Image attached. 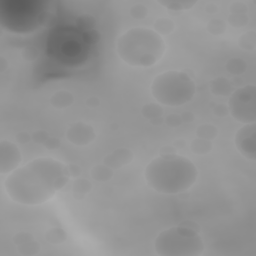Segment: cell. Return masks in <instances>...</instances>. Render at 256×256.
Returning a JSON list of instances; mask_svg holds the SVG:
<instances>
[{
  "mask_svg": "<svg viewBox=\"0 0 256 256\" xmlns=\"http://www.w3.org/2000/svg\"><path fill=\"white\" fill-rule=\"evenodd\" d=\"M71 172L52 157H38L19 166L3 182L7 196L24 206H38L51 200L69 182Z\"/></svg>",
  "mask_w": 256,
  "mask_h": 256,
  "instance_id": "cell-1",
  "label": "cell"
},
{
  "mask_svg": "<svg viewBox=\"0 0 256 256\" xmlns=\"http://www.w3.org/2000/svg\"><path fill=\"white\" fill-rule=\"evenodd\" d=\"M146 184L155 192L176 195L189 190L197 181V166L187 157L162 154L153 158L144 168Z\"/></svg>",
  "mask_w": 256,
  "mask_h": 256,
  "instance_id": "cell-2",
  "label": "cell"
},
{
  "mask_svg": "<svg viewBox=\"0 0 256 256\" xmlns=\"http://www.w3.org/2000/svg\"><path fill=\"white\" fill-rule=\"evenodd\" d=\"M165 51L163 36L148 27H132L122 33L116 41L119 58L131 67H152L162 59Z\"/></svg>",
  "mask_w": 256,
  "mask_h": 256,
  "instance_id": "cell-3",
  "label": "cell"
},
{
  "mask_svg": "<svg viewBox=\"0 0 256 256\" xmlns=\"http://www.w3.org/2000/svg\"><path fill=\"white\" fill-rule=\"evenodd\" d=\"M47 8L40 0H7L0 7V24L14 34H30L46 21Z\"/></svg>",
  "mask_w": 256,
  "mask_h": 256,
  "instance_id": "cell-4",
  "label": "cell"
},
{
  "mask_svg": "<svg viewBox=\"0 0 256 256\" xmlns=\"http://www.w3.org/2000/svg\"><path fill=\"white\" fill-rule=\"evenodd\" d=\"M150 92L154 100L164 106L179 107L189 103L196 94V83L186 72L164 71L151 82Z\"/></svg>",
  "mask_w": 256,
  "mask_h": 256,
  "instance_id": "cell-5",
  "label": "cell"
},
{
  "mask_svg": "<svg viewBox=\"0 0 256 256\" xmlns=\"http://www.w3.org/2000/svg\"><path fill=\"white\" fill-rule=\"evenodd\" d=\"M153 247L160 256H199L204 252L205 244L197 231L177 225L159 232Z\"/></svg>",
  "mask_w": 256,
  "mask_h": 256,
  "instance_id": "cell-6",
  "label": "cell"
},
{
  "mask_svg": "<svg viewBox=\"0 0 256 256\" xmlns=\"http://www.w3.org/2000/svg\"><path fill=\"white\" fill-rule=\"evenodd\" d=\"M47 52L63 65H80L86 59L88 43L77 30L57 29L47 39Z\"/></svg>",
  "mask_w": 256,
  "mask_h": 256,
  "instance_id": "cell-7",
  "label": "cell"
},
{
  "mask_svg": "<svg viewBox=\"0 0 256 256\" xmlns=\"http://www.w3.org/2000/svg\"><path fill=\"white\" fill-rule=\"evenodd\" d=\"M228 111L231 117L243 124L256 121V86L247 84L236 89L228 99Z\"/></svg>",
  "mask_w": 256,
  "mask_h": 256,
  "instance_id": "cell-8",
  "label": "cell"
},
{
  "mask_svg": "<svg viewBox=\"0 0 256 256\" xmlns=\"http://www.w3.org/2000/svg\"><path fill=\"white\" fill-rule=\"evenodd\" d=\"M234 145L244 158L255 161L256 159V124H244L239 128L234 137Z\"/></svg>",
  "mask_w": 256,
  "mask_h": 256,
  "instance_id": "cell-9",
  "label": "cell"
},
{
  "mask_svg": "<svg viewBox=\"0 0 256 256\" xmlns=\"http://www.w3.org/2000/svg\"><path fill=\"white\" fill-rule=\"evenodd\" d=\"M22 153L18 145L10 140L0 141V174H10L17 169L22 162Z\"/></svg>",
  "mask_w": 256,
  "mask_h": 256,
  "instance_id": "cell-10",
  "label": "cell"
},
{
  "mask_svg": "<svg viewBox=\"0 0 256 256\" xmlns=\"http://www.w3.org/2000/svg\"><path fill=\"white\" fill-rule=\"evenodd\" d=\"M65 137L72 145L83 147L95 140L96 131L90 124L84 121H76L67 128Z\"/></svg>",
  "mask_w": 256,
  "mask_h": 256,
  "instance_id": "cell-11",
  "label": "cell"
},
{
  "mask_svg": "<svg viewBox=\"0 0 256 256\" xmlns=\"http://www.w3.org/2000/svg\"><path fill=\"white\" fill-rule=\"evenodd\" d=\"M133 153L127 148H118L107 154L103 163L111 169H118L128 165L133 160Z\"/></svg>",
  "mask_w": 256,
  "mask_h": 256,
  "instance_id": "cell-12",
  "label": "cell"
},
{
  "mask_svg": "<svg viewBox=\"0 0 256 256\" xmlns=\"http://www.w3.org/2000/svg\"><path fill=\"white\" fill-rule=\"evenodd\" d=\"M49 102L55 109H66L74 103V95L67 90H59L52 94Z\"/></svg>",
  "mask_w": 256,
  "mask_h": 256,
  "instance_id": "cell-13",
  "label": "cell"
},
{
  "mask_svg": "<svg viewBox=\"0 0 256 256\" xmlns=\"http://www.w3.org/2000/svg\"><path fill=\"white\" fill-rule=\"evenodd\" d=\"M195 0H164L158 1V4L164 6L166 9L171 11H184L193 8L196 5Z\"/></svg>",
  "mask_w": 256,
  "mask_h": 256,
  "instance_id": "cell-14",
  "label": "cell"
},
{
  "mask_svg": "<svg viewBox=\"0 0 256 256\" xmlns=\"http://www.w3.org/2000/svg\"><path fill=\"white\" fill-rule=\"evenodd\" d=\"M90 175L94 180L98 182L108 181L113 176V169L102 163L94 166L90 171Z\"/></svg>",
  "mask_w": 256,
  "mask_h": 256,
  "instance_id": "cell-15",
  "label": "cell"
},
{
  "mask_svg": "<svg viewBox=\"0 0 256 256\" xmlns=\"http://www.w3.org/2000/svg\"><path fill=\"white\" fill-rule=\"evenodd\" d=\"M158 34L161 36L171 34L175 29V23L173 20L167 17H160L155 20L154 22V28H153Z\"/></svg>",
  "mask_w": 256,
  "mask_h": 256,
  "instance_id": "cell-16",
  "label": "cell"
},
{
  "mask_svg": "<svg viewBox=\"0 0 256 256\" xmlns=\"http://www.w3.org/2000/svg\"><path fill=\"white\" fill-rule=\"evenodd\" d=\"M196 135L198 138L211 141L217 136V128L212 124H202L196 130Z\"/></svg>",
  "mask_w": 256,
  "mask_h": 256,
  "instance_id": "cell-17",
  "label": "cell"
},
{
  "mask_svg": "<svg viewBox=\"0 0 256 256\" xmlns=\"http://www.w3.org/2000/svg\"><path fill=\"white\" fill-rule=\"evenodd\" d=\"M211 149H212V144H211V141L209 140H205L197 137L191 143V150L195 154H199V155L206 154V153H209Z\"/></svg>",
  "mask_w": 256,
  "mask_h": 256,
  "instance_id": "cell-18",
  "label": "cell"
},
{
  "mask_svg": "<svg viewBox=\"0 0 256 256\" xmlns=\"http://www.w3.org/2000/svg\"><path fill=\"white\" fill-rule=\"evenodd\" d=\"M255 39L256 37L254 31H249L239 38V45H241L243 49L253 50L255 47Z\"/></svg>",
  "mask_w": 256,
  "mask_h": 256,
  "instance_id": "cell-19",
  "label": "cell"
},
{
  "mask_svg": "<svg viewBox=\"0 0 256 256\" xmlns=\"http://www.w3.org/2000/svg\"><path fill=\"white\" fill-rule=\"evenodd\" d=\"M46 239H47V241H49V242H51V243H54V244L61 243V242H63L64 239H65V233H64V231L61 230V229L54 228V229H52V230L47 231Z\"/></svg>",
  "mask_w": 256,
  "mask_h": 256,
  "instance_id": "cell-20",
  "label": "cell"
},
{
  "mask_svg": "<svg viewBox=\"0 0 256 256\" xmlns=\"http://www.w3.org/2000/svg\"><path fill=\"white\" fill-rule=\"evenodd\" d=\"M226 66L228 71L232 74H240V73H243L245 70V63L242 60L237 58L231 59Z\"/></svg>",
  "mask_w": 256,
  "mask_h": 256,
  "instance_id": "cell-21",
  "label": "cell"
},
{
  "mask_svg": "<svg viewBox=\"0 0 256 256\" xmlns=\"http://www.w3.org/2000/svg\"><path fill=\"white\" fill-rule=\"evenodd\" d=\"M130 14L135 19H143L148 14V9L143 4H135L130 8Z\"/></svg>",
  "mask_w": 256,
  "mask_h": 256,
  "instance_id": "cell-22",
  "label": "cell"
},
{
  "mask_svg": "<svg viewBox=\"0 0 256 256\" xmlns=\"http://www.w3.org/2000/svg\"><path fill=\"white\" fill-rule=\"evenodd\" d=\"M207 28L212 34H221L225 30V25L221 20L213 19L209 22Z\"/></svg>",
  "mask_w": 256,
  "mask_h": 256,
  "instance_id": "cell-23",
  "label": "cell"
},
{
  "mask_svg": "<svg viewBox=\"0 0 256 256\" xmlns=\"http://www.w3.org/2000/svg\"><path fill=\"white\" fill-rule=\"evenodd\" d=\"M90 188H91L90 183L88 181L82 179V180H79L75 183V185L73 187V191H74L75 194L80 193L81 195H83V194H86L87 192H89Z\"/></svg>",
  "mask_w": 256,
  "mask_h": 256,
  "instance_id": "cell-24",
  "label": "cell"
}]
</instances>
